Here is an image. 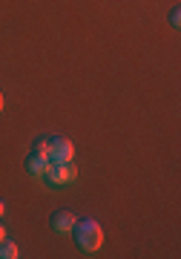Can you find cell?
Wrapping results in <instances>:
<instances>
[{
  "instance_id": "5",
  "label": "cell",
  "mask_w": 181,
  "mask_h": 259,
  "mask_svg": "<svg viewBox=\"0 0 181 259\" xmlns=\"http://www.w3.org/2000/svg\"><path fill=\"white\" fill-rule=\"evenodd\" d=\"M46 167H49V158H43V156H29L26 158V170L32 176H43Z\"/></svg>"
},
{
  "instance_id": "6",
  "label": "cell",
  "mask_w": 181,
  "mask_h": 259,
  "mask_svg": "<svg viewBox=\"0 0 181 259\" xmlns=\"http://www.w3.org/2000/svg\"><path fill=\"white\" fill-rule=\"evenodd\" d=\"M15 256H18V245L9 239H3L0 242V259H15Z\"/></svg>"
},
{
  "instance_id": "4",
  "label": "cell",
  "mask_w": 181,
  "mask_h": 259,
  "mask_svg": "<svg viewBox=\"0 0 181 259\" xmlns=\"http://www.w3.org/2000/svg\"><path fill=\"white\" fill-rule=\"evenodd\" d=\"M75 219L69 210H55L52 213V231L55 233H72V228H75Z\"/></svg>"
},
{
  "instance_id": "8",
  "label": "cell",
  "mask_w": 181,
  "mask_h": 259,
  "mask_svg": "<svg viewBox=\"0 0 181 259\" xmlns=\"http://www.w3.org/2000/svg\"><path fill=\"white\" fill-rule=\"evenodd\" d=\"M170 23H172V26H181V9H172L170 12Z\"/></svg>"
},
{
  "instance_id": "10",
  "label": "cell",
  "mask_w": 181,
  "mask_h": 259,
  "mask_svg": "<svg viewBox=\"0 0 181 259\" xmlns=\"http://www.w3.org/2000/svg\"><path fill=\"white\" fill-rule=\"evenodd\" d=\"M3 213H6V202H3V199H0V216H3Z\"/></svg>"
},
{
  "instance_id": "2",
  "label": "cell",
  "mask_w": 181,
  "mask_h": 259,
  "mask_svg": "<svg viewBox=\"0 0 181 259\" xmlns=\"http://www.w3.org/2000/svg\"><path fill=\"white\" fill-rule=\"evenodd\" d=\"M46 182L52 187H64V185H72L75 179H78V167H75V161H64V164H49L46 167Z\"/></svg>"
},
{
  "instance_id": "9",
  "label": "cell",
  "mask_w": 181,
  "mask_h": 259,
  "mask_svg": "<svg viewBox=\"0 0 181 259\" xmlns=\"http://www.w3.org/2000/svg\"><path fill=\"white\" fill-rule=\"evenodd\" d=\"M6 239V228H3V225H0V242Z\"/></svg>"
},
{
  "instance_id": "11",
  "label": "cell",
  "mask_w": 181,
  "mask_h": 259,
  "mask_svg": "<svg viewBox=\"0 0 181 259\" xmlns=\"http://www.w3.org/2000/svg\"><path fill=\"white\" fill-rule=\"evenodd\" d=\"M0 112H3V93H0Z\"/></svg>"
},
{
  "instance_id": "1",
  "label": "cell",
  "mask_w": 181,
  "mask_h": 259,
  "mask_svg": "<svg viewBox=\"0 0 181 259\" xmlns=\"http://www.w3.org/2000/svg\"><path fill=\"white\" fill-rule=\"evenodd\" d=\"M72 233H75V242H78L83 250H89V253H95V250L104 245V231H101V225L95 222V219H81V222H75Z\"/></svg>"
},
{
  "instance_id": "3",
  "label": "cell",
  "mask_w": 181,
  "mask_h": 259,
  "mask_svg": "<svg viewBox=\"0 0 181 259\" xmlns=\"http://www.w3.org/2000/svg\"><path fill=\"white\" fill-rule=\"evenodd\" d=\"M49 161L55 164H64V161H75V144L69 139H52L49 141Z\"/></svg>"
},
{
  "instance_id": "7",
  "label": "cell",
  "mask_w": 181,
  "mask_h": 259,
  "mask_svg": "<svg viewBox=\"0 0 181 259\" xmlns=\"http://www.w3.org/2000/svg\"><path fill=\"white\" fill-rule=\"evenodd\" d=\"M32 156H43V158H49V141H46V139H37L35 144H32Z\"/></svg>"
}]
</instances>
